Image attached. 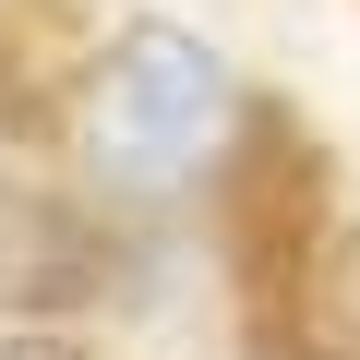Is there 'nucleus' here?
Masks as SVG:
<instances>
[{
  "mask_svg": "<svg viewBox=\"0 0 360 360\" xmlns=\"http://www.w3.org/2000/svg\"><path fill=\"white\" fill-rule=\"evenodd\" d=\"M217 132H229V60L180 25H132L84 72V144L120 180H180Z\"/></svg>",
  "mask_w": 360,
  "mask_h": 360,
  "instance_id": "1",
  "label": "nucleus"
},
{
  "mask_svg": "<svg viewBox=\"0 0 360 360\" xmlns=\"http://www.w3.org/2000/svg\"><path fill=\"white\" fill-rule=\"evenodd\" d=\"M300 348L312 360H360V229H336L300 276Z\"/></svg>",
  "mask_w": 360,
  "mask_h": 360,
  "instance_id": "2",
  "label": "nucleus"
},
{
  "mask_svg": "<svg viewBox=\"0 0 360 360\" xmlns=\"http://www.w3.org/2000/svg\"><path fill=\"white\" fill-rule=\"evenodd\" d=\"M0 360H72V348H49V336H0Z\"/></svg>",
  "mask_w": 360,
  "mask_h": 360,
  "instance_id": "3",
  "label": "nucleus"
}]
</instances>
